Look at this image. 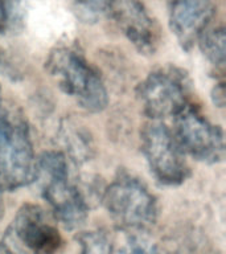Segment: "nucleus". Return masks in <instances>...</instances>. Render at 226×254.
Here are the masks:
<instances>
[{
  "label": "nucleus",
  "mask_w": 226,
  "mask_h": 254,
  "mask_svg": "<svg viewBox=\"0 0 226 254\" xmlns=\"http://www.w3.org/2000/svg\"><path fill=\"white\" fill-rule=\"evenodd\" d=\"M45 69L56 85L83 110L101 113L106 109L109 95L105 83L77 47L53 48L45 61Z\"/></svg>",
  "instance_id": "obj_1"
},
{
  "label": "nucleus",
  "mask_w": 226,
  "mask_h": 254,
  "mask_svg": "<svg viewBox=\"0 0 226 254\" xmlns=\"http://www.w3.org/2000/svg\"><path fill=\"white\" fill-rule=\"evenodd\" d=\"M39 175L29 128L23 115L0 106V188L17 190Z\"/></svg>",
  "instance_id": "obj_2"
},
{
  "label": "nucleus",
  "mask_w": 226,
  "mask_h": 254,
  "mask_svg": "<svg viewBox=\"0 0 226 254\" xmlns=\"http://www.w3.org/2000/svg\"><path fill=\"white\" fill-rule=\"evenodd\" d=\"M37 170L45 176L44 198L63 228L73 230L85 224L89 208L82 193L69 182L65 156L58 151H47L40 156Z\"/></svg>",
  "instance_id": "obj_3"
},
{
  "label": "nucleus",
  "mask_w": 226,
  "mask_h": 254,
  "mask_svg": "<svg viewBox=\"0 0 226 254\" xmlns=\"http://www.w3.org/2000/svg\"><path fill=\"white\" fill-rule=\"evenodd\" d=\"M103 204L115 224L123 229L143 230L156 220V200L140 180L128 174L119 176L103 193Z\"/></svg>",
  "instance_id": "obj_4"
},
{
  "label": "nucleus",
  "mask_w": 226,
  "mask_h": 254,
  "mask_svg": "<svg viewBox=\"0 0 226 254\" xmlns=\"http://www.w3.org/2000/svg\"><path fill=\"white\" fill-rule=\"evenodd\" d=\"M61 242L45 210L36 204H24L0 240V254H55Z\"/></svg>",
  "instance_id": "obj_5"
},
{
  "label": "nucleus",
  "mask_w": 226,
  "mask_h": 254,
  "mask_svg": "<svg viewBox=\"0 0 226 254\" xmlns=\"http://www.w3.org/2000/svg\"><path fill=\"white\" fill-rule=\"evenodd\" d=\"M188 75L176 66L156 69L138 86L143 110L152 121L176 117L189 105Z\"/></svg>",
  "instance_id": "obj_6"
},
{
  "label": "nucleus",
  "mask_w": 226,
  "mask_h": 254,
  "mask_svg": "<svg viewBox=\"0 0 226 254\" xmlns=\"http://www.w3.org/2000/svg\"><path fill=\"white\" fill-rule=\"evenodd\" d=\"M173 136L182 152L197 162L216 164L225 158V135L189 103L174 117Z\"/></svg>",
  "instance_id": "obj_7"
},
{
  "label": "nucleus",
  "mask_w": 226,
  "mask_h": 254,
  "mask_svg": "<svg viewBox=\"0 0 226 254\" xmlns=\"http://www.w3.org/2000/svg\"><path fill=\"white\" fill-rule=\"evenodd\" d=\"M142 151L151 172L164 186H180L189 176L184 152L170 130L160 122H150L142 130Z\"/></svg>",
  "instance_id": "obj_8"
},
{
  "label": "nucleus",
  "mask_w": 226,
  "mask_h": 254,
  "mask_svg": "<svg viewBox=\"0 0 226 254\" xmlns=\"http://www.w3.org/2000/svg\"><path fill=\"white\" fill-rule=\"evenodd\" d=\"M110 16L136 51L143 55L158 51L162 41L160 27L140 0H113Z\"/></svg>",
  "instance_id": "obj_9"
},
{
  "label": "nucleus",
  "mask_w": 226,
  "mask_h": 254,
  "mask_svg": "<svg viewBox=\"0 0 226 254\" xmlns=\"http://www.w3.org/2000/svg\"><path fill=\"white\" fill-rule=\"evenodd\" d=\"M213 15V0H170V28L184 51L193 48Z\"/></svg>",
  "instance_id": "obj_10"
},
{
  "label": "nucleus",
  "mask_w": 226,
  "mask_h": 254,
  "mask_svg": "<svg viewBox=\"0 0 226 254\" xmlns=\"http://www.w3.org/2000/svg\"><path fill=\"white\" fill-rule=\"evenodd\" d=\"M200 49L208 61L217 70H224L226 63V35L225 28L217 27L205 29L198 39Z\"/></svg>",
  "instance_id": "obj_11"
},
{
  "label": "nucleus",
  "mask_w": 226,
  "mask_h": 254,
  "mask_svg": "<svg viewBox=\"0 0 226 254\" xmlns=\"http://www.w3.org/2000/svg\"><path fill=\"white\" fill-rule=\"evenodd\" d=\"M75 238L81 245V254H113V244L101 230L82 232Z\"/></svg>",
  "instance_id": "obj_12"
},
{
  "label": "nucleus",
  "mask_w": 226,
  "mask_h": 254,
  "mask_svg": "<svg viewBox=\"0 0 226 254\" xmlns=\"http://www.w3.org/2000/svg\"><path fill=\"white\" fill-rule=\"evenodd\" d=\"M23 20L21 0H0V33L15 31Z\"/></svg>",
  "instance_id": "obj_13"
},
{
  "label": "nucleus",
  "mask_w": 226,
  "mask_h": 254,
  "mask_svg": "<svg viewBox=\"0 0 226 254\" xmlns=\"http://www.w3.org/2000/svg\"><path fill=\"white\" fill-rule=\"evenodd\" d=\"M73 3L87 19H98L110 15L113 0H73Z\"/></svg>",
  "instance_id": "obj_14"
},
{
  "label": "nucleus",
  "mask_w": 226,
  "mask_h": 254,
  "mask_svg": "<svg viewBox=\"0 0 226 254\" xmlns=\"http://www.w3.org/2000/svg\"><path fill=\"white\" fill-rule=\"evenodd\" d=\"M0 74L5 75L7 78L12 79V81H17L21 77L19 67L12 63L9 56L5 53L1 47H0Z\"/></svg>",
  "instance_id": "obj_15"
},
{
  "label": "nucleus",
  "mask_w": 226,
  "mask_h": 254,
  "mask_svg": "<svg viewBox=\"0 0 226 254\" xmlns=\"http://www.w3.org/2000/svg\"><path fill=\"white\" fill-rule=\"evenodd\" d=\"M212 101L216 106L218 107H224L225 106V85L224 83H218L213 87L212 90Z\"/></svg>",
  "instance_id": "obj_16"
},
{
  "label": "nucleus",
  "mask_w": 226,
  "mask_h": 254,
  "mask_svg": "<svg viewBox=\"0 0 226 254\" xmlns=\"http://www.w3.org/2000/svg\"><path fill=\"white\" fill-rule=\"evenodd\" d=\"M4 217V200H3V190L0 188V226Z\"/></svg>",
  "instance_id": "obj_17"
},
{
  "label": "nucleus",
  "mask_w": 226,
  "mask_h": 254,
  "mask_svg": "<svg viewBox=\"0 0 226 254\" xmlns=\"http://www.w3.org/2000/svg\"><path fill=\"white\" fill-rule=\"evenodd\" d=\"M130 254H147V253L143 249H140V248H136V249L132 250Z\"/></svg>",
  "instance_id": "obj_18"
},
{
  "label": "nucleus",
  "mask_w": 226,
  "mask_h": 254,
  "mask_svg": "<svg viewBox=\"0 0 226 254\" xmlns=\"http://www.w3.org/2000/svg\"><path fill=\"white\" fill-rule=\"evenodd\" d=\"M0 93H1V87H0ZM1 103L3 102H1V95H0V106H1Z\"/></svg>",
  "instance_id": "obj_19"
}]
</instances>
